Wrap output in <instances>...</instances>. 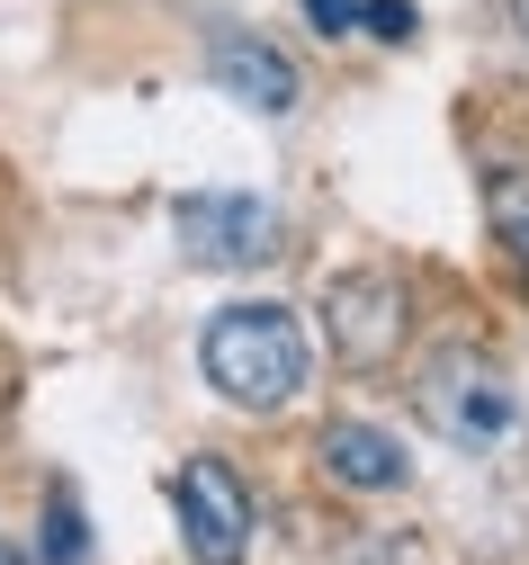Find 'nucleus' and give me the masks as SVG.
I'll list each match as a JSON object with an SVG mask.
<instances>
[{
    "instance_id": "13",
    "label": "nucleus",
    "mask_w": 529,
    "mask_h": 565,
    "mask_svg": "<svg viewBox=\"0 0 529 565\" xmlns=\"http://www.w3.org/2000/svg\"><path fill=\"white\" fill-rule=\"evenodd\" d=\"M511 10H520V36H529V0H511Z\"/></svg>"
},
{
    "instance_id": "2",
    "label": "nucleus",
    "mask_w": 529,
    "mask_h": 565,
    "mask_svg": "<svg viewBox=\"0 0 529 565\" xmlns=\"http://www.w3.org/2000/svg\"><path fill=\"white\" fill-rule=\"evenodd\" d=\"M422 422L448 449H494V440H511L520 395H511V377L494 360H476V350H440L422 369Z\"/></svg>"
},
{
    "instance_id": "1",
    "label": "nucleus",
    "mask_w": 529,
    "mask_h": 565,
    "mask_svg": "<svg viewBox=\"0 0 529 565\" xmlns=\"http://www.w3.org/2000/svg\"><path fill=\"white\" fill-rule=\"evenodd\" d=\"M198 369H207V386L234 404V413H278V404L306 395L315 350H306V323H296L287 306L243 297V306H215V315H207Z\"/></svg>"
},
{
    "instance_id": "4",
    "label": "nucleus",
    "mask_w": 529,
    "mask_h": 565,
    "mask_svg": "<svg viewBox=\"0 0 529 565\" xmlns=\"http://www.w3.org/2000/svg\"><path fill=\"white\" fill-rule=\"evenodd\" d=\"M171 512H180V539L198 565H243L252 556V493L224 458H189L171 476Z\"/></svg>"
},
{
    "instance_id": "11",
    "label": "nucleus",
    "mask_w": 529,
    "mask_h": 565,
    "mask_svg": "<svg viewBox=\"0 0 529 565\" xmlns=\"http://www.w3.org/2000/svg\"><path fill=\"white\" fill-rule=\"evenodd\" d=\"M296 10H306L315 36H350V28H359V0H296Z\"/></svg>"
},
{
    "instance_id": "7",
    "label": "nucleus",
    "mask_w": 529,
    "mask_h": 565,
    "mask_svg": "<svg viewBox=\"0 0 529 565\" xmlns=\"http://www.w3.org/2000/svg\"><path fill=\"white\" fill-rule=\"evenodd\" d=\"M324 476L332 484H350V493H395L404 476H413V458H404V440L395 431H377V422H324Z\"/></svg>"
},
{
    "instance_id": "8",
    "label": "nucleus",
    "mask_w": 529,
    "mask_h": 565,
    "mask_svg": "<svg viewBox=\"0 0 529 565\" xmlns=\"http://www.w3.org/2000/svg\"><path fill=\"white\" fill-rule=\"evenodd\" d=\"M485 216H494V234L529 260V162H502V171L485 180Z\"/></svg>"
},
{
    "instance_id": "6",
    "label": "nucleus",
    "mask_w": 529,
    "mask_h": 565,
    "mask_svg": "<svg viewBox=\"0 0 529 565\" xmlns=\"http://www.w3.org/2000/svg\"><path fill=\"white\" fill-rule=\"evenodd\" d=\"M207 73H215L224 99H243L252 117H287L296 99H306L296 63H287L269 36H252V28H215V36H207Z\"/></svg>"
},
{
    "instance_id": "9",
    "label": "nucleus",
    "mask_w": 529,
    "mask_h": 565,
    "mask_svg": "<svg viewBox=\"0 0 529 565\" xmlns=\"http://www.w3.org/2000/svg\"><path fill=\"white\" fill-rule=\"evenodd\" d=\"M45 565H91V530H82V503L54 484L45 493Z\"/></svg>"
},
{
    "instance_id": "5",
    "label": "nucleus",
    "mask_w": 529,
    "mask_h": 565,
    "mask_svg": "<svg viewBox=\"0 0 529 565\" xmlns=\"http://www.w3.org/2000/svg\"><path fill=\"white\" fill-rule=\"evenodd\" d=\"M324 332H332V350H341V369H387L395 350H404V288H395L387 269H350V278H332Z\"/></svg>"
},
{
    "instance_id": "12",
    "label": "nucleus",
    "mask_w": 529,
    "mask_h": 565,
    "mask_svg": "<svg viewBox=\"0 0 529 565\" xmlns=\"http://www.w3.org/2000/svg\"><path fill=\"white\" fill-rule=\"evenodd\" d=\"M0 565H28V556H19V547H0Z\"/></svg>"
},
{
    "instance_id": "3",
    "label": "nucleus",
    "mask_w": 529,
    "mask_h": 565,
    "mask_svg": "<svg viewBox=\"0 0 529 565\" xmlns=\"http://www.w3.org/2000/svg\"><path fill=\"white\" fill-rule=\"evenodd\" d=\"M171 225H180V252L207 260V269H261L287 252V225H278V206L252 198V189H198L171 206Z\"/></svg>"
},
{
    "instance_id": "10",
    "label": "nucleus",
    "mask_w": 529,
    "mask_h": 565,
    "mask_svg": "<svg viewBox=\"0 0 529 565\" xmlns=\"http://www.w3.org/2000/svg\"><path fill=\"white\" fill-rule=\"evenodd\" d=\"M359 28L387 36V45H404V36L422 28V10H413V0H359Z\"/></svg>"
}]
</instances>
